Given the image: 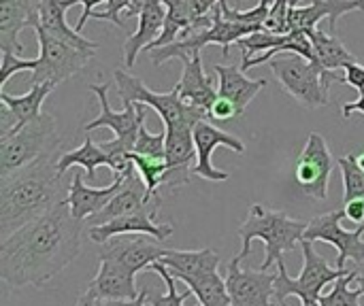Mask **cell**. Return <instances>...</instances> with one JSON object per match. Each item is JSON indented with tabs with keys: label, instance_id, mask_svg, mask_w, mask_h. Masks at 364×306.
<instances>
[{
	"label": "cell",
	"instance_id": "5",
	"mask_svg": "<svg viewBox=\"0 0 364 306\" xmlns=\"http://www.w3.org/2000/svg\"><path fill=\"white\" fill-rule=\"evenodd\" d=\"M269 68L277 77L284 92L299 100L307 109H318L328 104V89L333 81H341V75L324 70L318 62L307 60L299 53H288L284 58H273Z\"/></svg>",
	"mask_w": 364,
	"mask_h": 306
},
{
	"label": "cell",
	"instance_id": "11",
	"mask_svg": "<svg viewBox=\"0 0 364 306\" xmlns=\"http://www.w3.org/2000/svg\"><path fill=\"white\" fill-rule=\"evenodd\" d=\"M275 275L260 268L243 271L241 262L232 258L226 273L230 306H279L275 300Z\"/></svg>",
	"mask_w": 364,
	"mask_h": 306
},
{
	"label": "cell",
	"instance_id": "30",
	"mask_svg": "<svg viewBox=\"0 0 364 306\" xmlns=\"http://www.w3.org/2000/svg\"><path fill=\"white\" fill-rule=\"evenodd\" d=\"M132 162H134L136 175L143 179V183L147 187V194L154 196V198H160V192L158 190L162 187L164 177H166V170H168L166 160H158V158H147V155L132 153Z\"/></svg>",
	"mask_w": 364,
	"mask_h": 306
},
{
	"label": "cell",
	"instance_id": "39",
	"mask_svg": "<svg viewBox=\"0 0 364 306\" xmlns=\"http://www.w3.org/2000/svg\"><path fill=\"white\" fill-rule=\"evenodd\" d=\"M102 2H107V0H62L64 9H70V6H75V4H83V13H81V17H79L77 26H75V30H77V32H81V30H83L85 21H87V19H92V13H94V11H96V6H98V4H102Z\"/></svg>",
	"mask_w": 364,
	"mask_h": 306
},
{
	"label": "cell",
	"instance_id": "49",
	"mask_svg": "<svg viewBox=\"0 0 364 306\" xmlns=\"http://www.w3.org/2000/svg\"><path fill=\"white\" fill-rule=\"evenodd\" d=\"M358 4H360V11H364V0H358Z\"/></svg>",
	"mask_w": 364,
	"mask_h": 306
},
{
	"label": "cell",
	"instance_id": "35",
	"mask_svg": "<svg viewBox=\"0 0 364 306\" xmlns=\"http://www.w3.org/2000/svg\"><path fill=\"white\" fill-rule=\"evenodd\" d=\"M36 58L34 60H26L13 51H2V64H0V85L4 89V85L9 83V79L15 75V72H21V70H34L36 68Z\"/></svg>",
	"mask_w": 364,
	"mask_h": 306
},
{
	"label": "cell",
	"instance_id": "6",
	"mask_svg": "<svg viewBox=\"0 0 364 306\" xmlns=\"http://www.w3.org/2000/svg\"><path fill=\"white\" fill-rule=\"evenodd\" d=\"M303 247V271L301 275L294 279L288 275L286 271V262L279 260L277 262V275H275V300L277 305H288V298L294 296L301 302H318L322 296V290L331 283H335L337 279H341L343 275H348L350 271H341V268H331L328 262L316 251L311 241L301 243Z\"/></svg>",
	"mask_w": 364,
	"mask_h": 306
},
{
	"label": "cell",
	"instance_id": "17",
	"mask_svg": "<svg viewBox=\"0 0 364 306\" xmlns=\"http://www.w3.org/2000/svg\"><path fill=\"white\" fill-rule=\"evenodd\" d=\"M98 273L87 285V292L94 294L96 300H134L139 296L141 290H136L134 283L136 273L113 258L98 256Z\"/></svg>",
	"mask_w": 364,
	"mask_h": 306
},
{
	"label": "cell",
	"instance_id": "4",
	"mask_svg": "<svg viewBox=\"0 0 364 306\" xmlns=\"http://www.w3.org/2000/svg\"><path fill=\"white\" fill-rule=\"evenodd\" d=\"M60 149V136L55 130V117L41 113L30 124L0 136V177H6L36 160L55 155Z\"/></svg>",
	"mask_w": 364,
	"mask_h": 306
},
{
	"label": "cell",
	"instance_id": "2",
	"mask_svg": "<svg viewBox=\"0 0 364 306\" xmlns=\"http://www.w3.org/2000/svg\"><path fill=\"white\" fill-rule=\"evenodd\" d=\"M58 173L53 155L36 160L6 177H0V239H9L21 226L49 213L68 198V183Z\"/></svg>",
	"mask_w": 364,
	"mask_h": 306
},
{
	"label": "cell",
	"instance_id": "24",
	"mask_svg": "<svg viewBox=\"0 0 364 306\" xmlns=\"http://www.w3.org/2000/svg\"><path fill=\"white\" fill-rule=\"evenodd\" d=\"M173 277L177 275H207L215 273L220 268V256L215 249H196V251H186V249H166L162 260H160Z\"/></svg>",
	"mask_w": 364,
	"mask_h": 306
},
{
	"label": "cell",
	"instance_id": "14",
	"mask_svg": "<svg viewBox=\"0 0 364 306\" xmlns=\"http://www.w3.org/2000/svg\"><path fill=\"white\" fill-rule=\"evenodd\" d=\"M194 143H196L198 158H196V164H194L192 173L196 177H200V179H207V181H226L230 177L226 170H220V168L213 166L211 155H213L215 147L224 145V147L232 149L235 153H245V145L237 136L211 126L207 119H203V121H198L194 126Z\"/></svg>",
	"mask_w": 364,
	"mask_h": 306
},
{
	"label": "cell",
	"instance_id": "8",
	"mask_svg": "<svg viewBox=\"0 0 364 306\" xmlns=\"http://www.w3.org/2000/svg\"><path fill=\"white\" fill-rule=\"evenodd\" d=\"M34 30H36L41 55L36 58L38 62H36V68L32 70L28 85H36V83L60 85L62 81H66L73 75H77L79 70H83L96 53V49H81L73 43H66V40L49 34L41 26H36Z\"/></svg>",
	"mask_w": 364,
	"mask_h": 306
},
{
	"label": "cell",
	"instance_id": "43",
	"mask_svg": "<svg viewBox=\"0 0 364 306\" xmlns=\"http://www.w3.org/2000/svg\"><path fill=\"white\" fill-rule=\"evenodd\" d=\"M147 296L149 290L143 288L134 300H98V306H147Z\"/></svg>",
	"mask_w": 364,
	"mask_h": 306
},
{
	"label": "cell",
	"instance_id": "15",
	"mask_svg": "<svg viewBox=\"0 0 364 306\" xmlns=\"http://www.w3.org/2000/svg\"><path fill=\"white\" fill-rule=\"evenodd\" d=\"M164 251L166 249L160 245V241H156L149 234H141L136 239H117L115 236V239L102 243V249L98 256L100 258H113L139 275L141 271H149L151 264L160 262Z\"/></svg>",
	"mask_w": 364,
	"mask_h": 306
},
{
	"label": "cell",
	"instance_id": "27",
	"mask_svg": "<svg viewBox=\"0 0 364 306\" xmlns=\"http://www.w3.org/2000/svg\"><path fill=\"white\" fill-rule=\"evenodd\" d=\"M53 89H55L53 83H36V85H30V89L21 96H9L4 89L0 92V102H4L17 119L15 130L30 124L43 113V102Z\"/></svg>",
	"mask_w": 364,
	"mask_h": 306
},
{
	"label": "cell",
	"instance_id": "29",
	"mask_svg": "<svg viewBox=\"0 0 364 306\" xmlns=\"http://www.w3.org/2000/svg\"><path fill=\"white\" fill-rule=\"evenodd\" d=\"M73 166H81L87 173V179L94 181L96 179V168L98 166H109V155L102 151L100 145H96L92 141V136H85L81 147H77L73 151H64L58 158V173L60 175H64Z\"/></svg>",
	"mask_w": 364,
	"mask_h": 306
},
{
	"label": "cell",
	"instance_id": "22",
	"mask_svg": "<svg viewBox=\"0 0 364 306\" xmlns=\"http://www.w3.org/2000/svg\"><path fill=\"white\" fill-rule=\"evenodd\" d=\"M175 87H177V92H179V96H181V100L186 104L203 109L207 113H209L211 104L218 98V87L205 75L200 53H196L192 60L183 62V75H181V79H179V83Z\"/></svg>",
	"mask_w": 364,
	"mask_h": 306
},
{
	"label": "cell",
	"instance_id": "31",
	"mask_svg": "<svg viewBox=\"0 0 364 306\" xmlns=\"http://www.w3.org/2000/svg\"><path fill=\"white\" fill-rule=\"evenodd\" d=\"M343 177V202L364 198V168L358 164L356 153H348L337 160Z\"/></svg>",
	"mask_w": 364,
	"mask_h": 306
},
{
	"label": "cell",
	"instance_id": "13",
	"mask_svg": "<svg viewBox=\"0 0 364 306\" xmlns=\"http://www.w3.org/2000/svg\"><path fill=\"white\" fill-rule=\"evenodd\" d=\"M156 215H158V211L147 207L136 213L111 219L102 226H92V228H87V236L92 243H98V245H102L115 236H124V234H149L156 241L164 243L173 236L175 230L171 224H156Z\"/></svg>",
	"mask_w": 364,
	"mask_h": 306
},
{
	"label": "cell",
	"instance_id": "37",
	"mask_svg": "<svg viewBox=\"0 0 364 306\" xmlns=\"http://www.w3.org/2000/svg\"><path fill=\"white\" fill-rule=\"evenodd\" d=\"M132 0H107V9L105 11H94L92 17L100 19V21H111L113 26L126 30V23L122 19V13H128Z\"/></svg>",
	"mask_w": 364,
	"mask_h": 306
},
{
	"label": "cell",
	"instance_id": "7",
	"mask_svg": "<svg viewBox=\"0 0 364 306\" xmlns=\"http://www.w3.org/2000/svg\"><path fill=\"white\" fill-rule=\"evenodd\" d=\"M115 83H117V98L124 104L151 106L160 115L164 128H173V126H192L194 128L198 121L209 117L207 111L186 104L177 92V87H173L171 92H164V94L151 92L139 77L126 72L124 68L115 70Z\"/></svg>",
	"mask_w": 364,
	"mask_h": 306
},
{
	"label": "cell",
	"instance_id": "46",
	"mask_svg": "<svg viewBox=\"0 0 364 306\" xmlns=\"http://www.w3.org/2000/svg\"><path fill=\"white\" fill-rule=\"evenodd\" d=\"M354 285H356V290H360L364 294V275H358L356 273V277H354Z\"/></svg>",
	"mask_w": 364,
	"mask_h": 306
},
{
	"label": "cell",
	"instance_id": "34",
	"mask_svg": "<svg viewBox=\"0 0 364 306\" xmlns=\"http://www.w3.org/2000/svg\"><path fill=\"white\" fill-rule=\"evenodd\" d=\"M132 153L147 155V158H158V160H166V130H162L158 134H151L147 130L145 121H143Z\"/></svg>",
	"mask_w": 364,
	"mask_h": 306
},
{
	"label": "cell",
	"instance_id": "47",
	"mask_svg": "<svg viewBox=\"0 0 364 306\" xmlns=\"http://www.w3.org/2000/svg\"><path fill=\"white\" fill-rule=\"evenodd\" d=\"M356 158H358V164H360V166L364 168V151H363V153H358Z\"/></svg>",
	"mask_w": 364,
	"mask_h": 306
},
{
	"label": "cell",
	"instance_id": "48",
	"mask_svg": "<svg viewBox=\"0 0 364 306\" xmlns=\"http://www.w3.org/2000/svg\"><path fill=\"white\" fill-rule=\"evenodd\" d=\"M288 306V305H284ZM301 306H320V302H301Z\"/></svg>",
	"mask_w": 364,
	"mask_h": 306
},
{
	"label": "cell",
	"instance_id": "44",
	"mask_svg": "<svg viewBox=\"0 0 364 306\" xmlns=\"http://www.w3.org/2000/svg\"><path fill=\"white\" fill-rule=\"evenodd\" d=\"M341 111H343V117L346 119H350L352 113H363L364 115V94H360V98L356 102H346Z\"/></svg>",
	"mask_w": 364,
	"mask_h": 306
},
{
	"label": "cell",
	"instance_id": "9",
	"mask_svg": "<svg viewBox=\"0 0 364 306\" xmlns=\"http://www.w3.org/2000/svg\"><path fill=\"white\" fill-rule=\"evenodd\" d=\"M343 217V211H331L309 219V226L305 230V241H320L337 247V268L341 271H346L348 260H352L356 266L364 264V224H358L356 230H346L341 226Z\"/></svg>",
	"mask_w": 364,
	"mask_h": 306
},
{
	"label": "cell",
	"instance_id": "40",
	"mask_svg": "<svg viewBox=\"0 0 364 306\" xmlns=\"http://www.w3.org/2000/svg\"><path fill=\"white\" fill-rule=\"evenodd\" d=\"M343 81H346L350 87H354V89H358L360 94H364V66L363 64L354 62V64L346 66Z\"/></svg>",
	"mask_w": 364,
	"mask_h": 306
},
{
	"label": "cell",
	"instance_id": "25",
	"mask_svg": "<svg viewBox=\"0 0 364 306\" xmlns=\"http://www.w3.org/2000/svg\"><path fill=\"white\" fill-rule=\"evenodd\" d=\"M66 9L62 4V0H41L38 4V26L43 30H47L49 34L66 40V43H73L81 49H98V43L85 38L81 32H77L75 28H70L66 23V17H64Z\"/></svg>",
	"mask_w": 364,
	"mask_h": 306
},
{
	"label": "cell",
	"instance_id": "38",
	"mask_svg": "<svg viewBox=\"0 0 364 306\" xmlns=\"http://www.w3.org/2000/svg\"><path fill=\"white\" fill-rule=\"evenodd\" d=\"M209 117H213L218 121H232L235 117H241V113H239V109H237V104L232 100L218 94L215 102L209 109Z\"/></svg>",
	"mask_w": 364,
	"mask_h": 306
},
{
	"label": "cell",
	"instance_id": "23",
	"mask_svg": "<svg viewBox=\"0 0 364 306\" xmlns=\"http://www.w3.org/2000/svg\"><path fill=\"white\" fill-rule=\"evenodd\" d=\"M164 21H166V4H164V0H156V2L147 4L139 13V28L124 43L126 68H132L134 66L136 55L141 53V49H145V47L149 49L154 45V40L162 34Z\"/></svg>",
	"mask_w": 364,
	"mask_h": 306
},
{
	"label": "cell",
	"instance_id": "1",
	"mask_svg": "<svg viewBox=\"0 0 364 306\" xmlns=\"http://www.w3.org/2000/svg\"><path fill=\"white\" fill-rule=\"evenodd\" d=\"M81 234L83 222L60 202L0 243V279L15 290L45 288L77 260Z\"/></svg>",
	"mask_w": 364,
	"mask_h": 306
},
{
	"label": "cell",
	"instance_id": "19",
	"mask_svg": "<svg viewBox=\"0 0 364 306\" xmlns=\"http://www.w3.org/2000/svg\"><path fill=\"white\" fill-rule=\"evenodd\" d=\"M124 181H126L124 177H113L111 185L92 187V185L83 183L81 173H75V177L70 181V187H68V198H66L73 217L83 222V219H90L92 215L100 213L111 202V198L124 187Z\"/></svg>",
	"mask_w": 364,
	"mask_h": 306
},
{
	"label": "cell",
	"instance_id": "20",
	"mask_svg": "<svg viewBox=\"0 0 364 306\" xmlns=\"http://www.w3.org/2000/svg\"><path fill=\"white\" fill-rule=\"evenodd\" d=\"M360 11L358 0H311L309 6H292L288 13V32L301 30L309 32L318 28V23L328 17V30L335 34L339 17H343L350 11Z\"/></svg>",
	"mask_w": 364,
	"mask_h": 306
},
{
	"label": "cell",
	"instance_id": "3",
	"mask_svg": "<svg viewBox=\"0 0 364 306\" xmlns=\"http://www.w3.org/2000/svg\"><path fill=\"white\" fill-rule=\"evenodd\" d=\"M307 226H309V222H305V219H292L284 211L267 209L264 204L254 202L250 207V215H247L245 224L239 228L243 247L235 258L239 262H243L252 253V243L262 241L264 243V262H262L260 271H271L273 266H277L279 260H284L286 251H292L303 243Z\"/></svg>",
	"mask_w": 364,
	"mask_h": 306
},
{
	"label": "cell",
	"instance_id": "32",
	"mask_svg": "<svg viewBox=\"0 0 364 306\" xmlns=\"http://www.w3.org/2000/svg\"><path fill=\"white\" fill-rule=\"evenodd\" d=\"M356 271H350L341 279L333 283V290L328 294L320 296V306H360V298L364 294L360 290H352L350 285L354 283Z\"/></svg>",
	"mask_w": 364,
	"mask_h": 306
},
{
	"label": "cell",
	"instance_id": "42",
	"mask_svg": "<svg viewBox=\"0 0 364 306\" xmlns=\"http://www.w3.org/2000/svg\"><path fill=\"white\" fill-rule=\"evenodd\" d=\"M343 213L350 222L354 224H363L364 222V198H358V200H352V202H343Z\"/></svg>",
	"mask_w": 364,
	"mask_h": 306
},
{
	"label": "cell",
	"instance_id": "41",
	"mask_svg": "<svg viewBox=\"0 0 364 306\" xmlns=\"http://www.w3.org/2000/svg\"><path fill=\"white\" fill-rule=\"evenodd\" d=\"M190 15L198 21L203 17H209V13L220 4V0H186Z\"/></svg>",
	"mask_w": 364,
	"mask_h": 306
},
{
	"label": "cell",
	"instance_id": "28",
	"mask_svg": "<svg viewBox=\"0 0 364 306\" xmlns=\"http://www.w3.org/2000/svg\"><path fill=\"white\" fill-rule=\"evenodd\" d=\"M175 279L183 281L188 290L198 298L200 306H230V294L226 288V281L220 277V273H207V275H177Z\"/></svg>",
	"mask_w": 364,
	"mask_h": 306
},
{
	"label": "cell",
	"instance_id": "18",
	"mask_svg": "<svg viewBox=\"0 0 364 306\" xmlns=\"http://www.w3.org/2000/svg\"><path fill=\"white\" fill-rule=\"evenodd\" d=\"M38 4L41 0H0V49L2 51H23L19 32L23 28L38 26Z\"/></svg>",
	"mask_w": 364,
	"mask_h": 306
},
{
	"label": "cell",
	"instance_id": "10",
	"mask_svg": "<svg viewBox=\"0 0 364 306\" xmlns=\"http://www.w3.org/2000/svg\"><path fill=\"white\" fill-rule=\"evenodd\" d=\"M333 175V155L326 138L320 132H311L296 160V183L303 194L314 200L328 198V185Z\"/></svg>",
	"mask_w": 364,
	"mask_h": 306
},
{
	"label": "cell",
	"instance_id": "21",
	"mask_svg": "<svg viewBox=\"0 0 364 306\" xmlns=\"http://www.w3.org/2000/svg\"><path fill=\"white\" fill-rule=\"evenodd\" d=\"M220 83H218V94L232 100L243 115L247 104L260 94V89L269 83L267 79H250L245 70L237 64H215L213 66Z\"/></svg>",
	"mask_w": 364,
	"mask_h": 306
},
{
	"label": "cell",
	"instance_id": "16",
	"mask_svg": "<svg viewBox=\"0 0 364 306\" xmlns=\"http://www.w3.org/2000/svg\"><path fill=\"white\" fill-rule=\"evenodd\" d=\"M160 204H162V198L149 196V194H147V187H145V183H143V179L136 177V173H134V175L126 177L124 187L111 198V202H109L100 213H96V215H92L90 219H85V224H87L90 228H92V226H102V224H107V222H111V219H117V217H122V215L136 213V211L147 209V207L160 211Z\"/></svg>",
	"mask_w": 364,
	"mask_h": 306
},
{
	"label": "cell",
	"instance_id": "12",
	"mask_svg": "<svg viewBox=\"0 0 364 306\" xmlns=\"http://www.w3.org/2000/svg\"><path fill=\"white\" fill-rule=\"evenodd\" d=\"M90 92L98 96L100 102V115L85 124V130L94 128H109L117 141H122L126 147L134 151V143L141 130V124L145 121V104H124V111H113L109 104V85L107 83H94L90 85Z\"/></svg>",
	"mask_w": 364,
	"mask_h": 306
},
{
	"label": "cell",
	"instance_id": "33",
	"mask_svg": "<svg viewBox=\"0 0 364 306\" xmlns=\"http://www.w3.org/2000/svg\"><path fill=\"white\" fill-rule=\"evenodd\" d=\"M149 271H154V273H158V275H160V279H162V281H164V285H166V294H164V296H158V294H154V296H151V294H149V296H147V306H183V302H186L190 296H194V294H192V290H186L183 294H179V292H177L175 277L171 275V271H168L162 262L151 264V268H149Z\"/></svg>",
	"mask_w": 364,
	"mask_h": 306
},
{
	"label": "cell",
	"instance_id": "26",
	"mask_svg": "<svg viewBox=\"0 0 364 306\" xmlns=\"http://www.w3.org/2000/svg\"><path fill=\"white\" fill-rule=\"evenodd\" d=\"M309 38H311V45H314V55H316V62L324 68V70H333L337 72L339 68L346 70V66L354 64L356 58L354 53L335 36V34H326L318 28L309 30L307 32Z\"/></svg>",
	"mask_w": 364,
	"mask_h": 306
},
{
	"label": "cell",
	"instance_id": "36",
	"mask_svg": "<svg viewBox=\"0 0 364 306\" xmlns=\"http://www.w3.org/2000/svg\"><path fill=\"white\" fill-rule=\"evenodd\" d=\"M299 2L301 0H273L267 28L273 32H288V13L292 6H299Z\"/></svg>",
	"mask_w": 364,
	"mask_h": 306
},
{
	"label": "cell",
	"instance_id": "45",
	"mask_svg": "<svg viewBox=\"0 0 364 306\" xmlns=\"http://www.w3.org/2000/svg\"><path fill=\"white\" fill-rule=\"evenodd\" d=\"M75 306H98V300H96V296L94 294H90L87 290L79 296V300H77V305Z\"/></svg>",
	"mask_w": 364,
	"mask_h": 306
}]
</instances>
